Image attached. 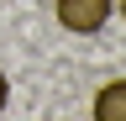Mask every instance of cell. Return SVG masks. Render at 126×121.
<instances>
[{"label":"cell","instance_id":"6da1fadb","mask_svg":"<svg viewBox=\"0 0 126 121\" xmlns=\"http://www.w3.org/2000/svg\"><path fill=\"white\" fill-rule=\"evenodd\" d=\"M110 11H116V0H58L53 16H58L63 32H74V37H94V32L110 21Z\"/></svg>","mask_w":126,"mask_h":121},{"label":"cell","instance_id":"7a4b0ae2","mask_svg":"<svg viewBox=\"0 0 126 121\" xmlns=\"http://www.w3.org/2000/svg\"><path fill=\"white\" fill-rule=\"evenodd\" d=\"M94 121H126V79L100 84V95H94Z\"/></svg>","mask_w":126,"mask_h":121},{"label":"cell","instance_id":"3957f363","mask_svg":"<svg viewBox=\"0 0 126 121\" xmlns=\"http://www.w3.org/2000/svg\"><path fill=\"white\" fill-rule=\"evenodd\" d=\"M5 100H11V79L0 74V111H5Z\"/></svg>","mask_w":126,"mask_h":121},{"label":"cell","instance_id":"277c9868","mask_svg":"<svg viewBox=\"0 0 126 121\" xmlns=\"http://www.w3.org/2000/svg\"><path fill=\"white\" fill-rule=\"evenodd\" d=\"M121 16H126V0H121Z\"/></svg>","mask_w":126,"mask_h":121}]
</instances>
